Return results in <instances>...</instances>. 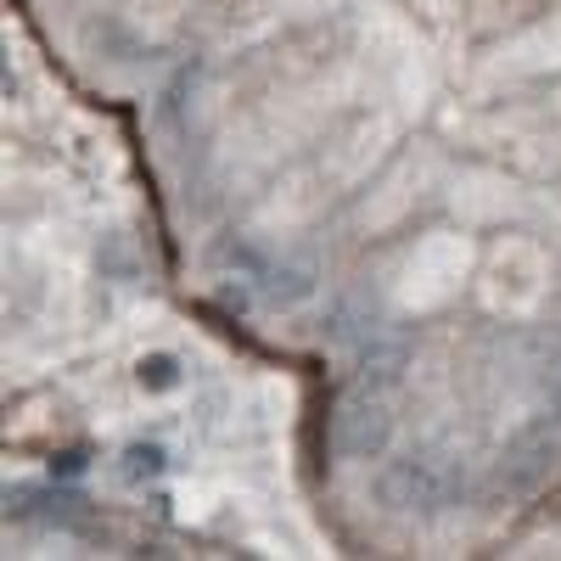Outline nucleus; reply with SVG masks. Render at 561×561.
I'll return each instance as SVG.
<instances>
[]
</instances>
